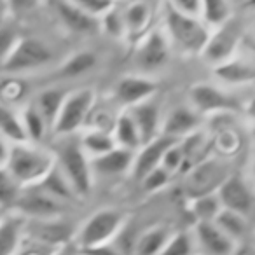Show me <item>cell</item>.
I'll return each mask as SVG.
<instances>
[{"mask_svg": "<svg viewBox=\"0 0 255 255\" xmlns=\"http://www.w3.org/2000/svg\"><path fill=\"white\" fill-rule=\"evenodd\" d=\"M56 164V156L46 149H39L30 143L11 145L7 161L2 164L5 170L23 189L37 185Z\"/></svg>", "mask_w": 255, "mask_h": 255, "instance_id": "1", "label": "cell"}, {"mask_svg": "<svg viewBox=\"0 0 255 255\" xmlns=\"http://www.w3.org/2000/svg\"><path fill=\"white\" fill-rule=\"evenodd\" d=\"M164 28L170 42L187 54H203L210 37V26L201 18L177 11L170 2L164 5Z\"/></svg>", "mask_w": 255, "mask_h": 255, "instance_id": "2", "label": "cell"}, {"mask_svg": "<svg viewBox=\"0 0 255 255\" xmlns=\"http://www.w3.org/2000/svg\"><path fill=\"white\" fill-rule=\"evenodd\" d=\"M56 164L65 173L77 196H88L93 187L91 157L84 152L81 140L67 138L56 149Z\"/></svg>", "mask_w": 255, "mask_h": 255, "instance_id": "3", "label": "cell"}, {"mask_svg": "<svg viewBox=\"0 0 255 255\" xmlns=\"http://www.w3.org/2000/svg\"><path fill=\"white\" fill-rule=\"evenodd\" d=\"M54 60V51L37 37H21L14 49L2 60L4 74H25L47 67Z\"/></svg>", "mask_w": 255, "mask_h": 255, "instance_id": "4", "label": "cell"}, {"mask_svg": "<svg viewBox=\"0 0 255 255\" xmlns=\"http://www.w3.org/2000/svg\"><path fill=\"white\" fill-rule=\"evenodd\" d=\"M126 226V219L119 210L103 208L95 212L79 229L77 243L81 250L98 247L103 243H110L116 240L121 229Z\"/></svg>", "mask_w": 255, "mask_h": 255, "instance_id": "5", "label": "cell"}, {"mask_svg": "<svg viewBox=\"0 0 255 255\" xmlns=\"http://www.w3.org/2000/svg\"><path fill=\"white\" fill-rule=\"evenodd\" d=\"M231 175L233 173H229L226 163L219 159H206L185 175L184 192L189 199L215 194Z\"/></svg>", "mask_w": 255, "mask_h": 255, "instance_id": "6", "label": "cell"}, {"mask_svg": "<svg viewBox=\"0 0 255 255\" xmlns=\"http://www.w3.org/2000/svg\"><path fill=\"white\" fill-rule=\"evenodd\" d=\"M241 39H243V25L240 19L231 18L226 25L215 28V32L212 33L201 54L203 60L213 67L233 60Z\"/></svg>", "mask_w": 255, "mask_h": 255, "instance_id": "7", "label": "cell"}, {"mask_svg": "<svg viewBox=\"0 0 255 255\" xmlns=\"http://www.w3.org/2000/svg\"><path fill=\"white\" fill-rule=\"evenodd\" d=\"M95 105V91L89 88L77 89L70 93L53 126V131L58 136H68L75 133L86 123L89 112Z\"/></svg>", "mask_w": 255, "mask_h": 255, "instance_id": "8", "label": "cell"}, {"mask_svg": "<svg viewBox=\"0 0 255 255\" xmlns=\"http://www.w3.org/2000/svg\"><path fill=\"white\" fill-rule=\"evenodd\" d=\"M171 42L168 35L161 30L147 32L136 44L135 65L142 72H157L166 67L171 56Z\"/></svg>", "mask_w": 255, "mask_h": 255, "instance_id": "9", "label": "cell"}, {"mask_svg": "<svg viewBox=\"0 0 255 255\" xmlns=\"http://www.w3.org/2000/svg\"><path fill=\"white\" fill-rule=\"evenodd\" d=\"M46 4L51 9V12L56 16L58 21L61 23V26L67 28L70 33L89 35L102 28L98 16L84 11L82 7L72 4L68 0H46Z\"/></svg>", "mask_w": 255, "mask_h": 255, "instance_id": "10", "label": "cell"}, {"mask_svg": "<svg viewBox=\"0 0 255 255\" xmlns=\"http://www.w3.org/2000/svg\"><path fill=\"white\" fill-rule=\"evenodd\" d=\"M12 212L35 220H51L61 215L63 203L54 199L37 185H32V187H25Z\"/></svg>", "mask_w": 255, "mask_h": 255, "instance_id": "11", "label": "cell"}, {"mask_svg": "<svg viewBox=\"0 0 255 255\" xmlns=\"http://www.w3.org/2000/svg\"><path fill=\"white\" fill-rule=\"evenodd\" d=\"M191 107L199 114H224L240 109V103L233 95L213 84H194L189 91Z\"/></svg>", "mask_w": 255, "mask_h": 255, "instance_id": "12", "label": "cell"}, {"mask_svg": "<svg viewBox=\"0 0 255 255\" xmlns=\"http://www.w3.org/2000/svg\"><path fill=\"white\" fill-rule=\"evenodd\" d=\"M157 93V82L143 75H126L117 81L114 88V98L119 105L133 107L140 103L152 100V96Z\"/></svg>", "mask_w": 255, "mask_h": 255, "instance_id": "13", "label": "cell"}, {"mask_svg": "<svg viewBox=\"0 0 255 255\" xmlns=\"http://www.w3.org/2000/svg\"><path fill=\"white\" fill-rule=\"evenodd\" d=\"M180 140L173 138V136H168L161 133L157 138H154L152 142L143 143L142 149L136 152V159H135V166H133V177L136 180L142 182L150 171H154L156 168L163 166V159L164 154L168 152L171 145H175Z\"/></svg>", "mask_w": 255, "mask_h": 255, "instance_id": "14", "label": "cell"}, {"mask_svg": "<svg viewBox=\"0 0 255 255\" xmlns=\"http://www.w3.org/2000/svg\"><path fill=\"white\" fill-rule=\"evenodd\" d=\"M194 238L199 255H233L236 241L231 240L215 222H196Z\"/></svg>", "mask_w": 255, "mask_h": 255, "instance_id": "15", "label": "cell"}, {"mask_svg": "<svg viewBox=\"0 0 255 255\" xmlns=\"http://www.w3.org/2000/svg\"><path fill=\"white\" fill-rule=\"evenodd\" d=\"M217 194H219L220 203L226 210L241 213L245 217L250 215L252 210H254V194H252L248 184L240 175H231L222 184Z\"/></svg>", "mask_w": 255, "mask_h": 255, "instance_id": "16", "label": "cell"}, {"mask_svg": "<svg viewBox=\"0 0 255 255\" xmlns=\"http://www.w3.org/2000/svg\"><path fill=\"white\" fill-rule=\"evenodd\" d=\"M136 159L135 150L124 149V147L117 145L110 152L103 154V156L93 157L91 168L93 173L98 177H119L128 171H133Z\"/></svg>", "mask_w": 255, "mask_h": 255, "instance_id": "17", "label": "cell"}, {"mask_svg": "<svg viewBox=\"0 0 255 255\" xmlns=\"http://www.w3.org/2000/svg\"><path fill=\"white\" fill-rule=\"evenodd\" d=\"M201 126V114L194 110L192 107H177L166 116L163 121V129L161 133L168 136H173L177 140H182L185 136L196 133Z\"/></svg>", "mask_w": 255, "mask_h": 255, "instance_id": "18", "label": "cell"}, {"mask_svg": "<svg viewBox=\"0 0 255 255\" xmlns=\"http://www.w3.org/2000/svg\"><path fill=\"white\" fill-rule=\"evenodd\" d=\"M136 126L140 129L143 143L152 142L154 138L161 135L159 129H163V121H161V109L154 100L140 103V105L129 109Z\"/></svg>", "mask_w": 255, "mask_h": 255, "instance_id": "19", "label": "cell"}, {"mask_svg": "<svg viewBox=\"0 0 255 255\" xmlns=\"http://www.w3.org/2000/svg\"><path fill=\"white\" fill-rule=\"evenodd\" d=\"M213 75L224 84H252V82H255V63L234 56L233 60L213 67Z\"/></svg>", "mask_w": 255, "mask_h": 255, "instance_id": "20", "label": "cell"}, {"mask_svg": "<svg viewBox=\"0 0 255 255\" xmlns=\"http://www.w3.org/2000/svg\"><path fill=\"white\" fill-rule=\"evenodd\" d=\"M26 229V219L19 213L2 217L0 224V255H16L21 245L23 233Z\"/></svg>", "mask_w": 255, "mask_h": 255, "instance_id": "21", "label": "cell"}, {"mask_svg": "<svg viewBox=\"0 0 255 255\" xmlns=\"http://www.w3.org/2000/svg\"><path fill=\"white\" fill-rule=\"evenodd\" d=\"M114 138H116L117 145L124 147V149L135 150V152L142 149V135H140V129L129 110H124L117 116L116 123H114Z\"/></svg>", "mask_w": 255, "mask_h": 255, "instance_id": "22", "label": "cell"}, {"mask_svg": "<svg viewBox=\"0 0 255 255\" xmlns=\"http://www.w3.org/2000/svg\"><path fill=\"white\" fill-rule=\"evenodd\" d=\"M70 93L63 88H46L35 96L33 103L37 105V109L40 110V114L44 116V119L47 121L49 128L54 126L58 116H60L61 109H63L65 102H67Z\"/></svg>", "mask_w": 255, "mask_h": 255, "instance_id": "23", "label": "cell"}, {"mask_svg": "<svg viewBox=\"0 0 255 255\" xmlns=\"http://www.w3.org/2000/svg\"><path fill=\"white\" fill-rule=\"evenodd\" d=\"M98 65V58L93 51L82 49L68 56L63 63L58 67L56 77L63 79V81H70V79H77L81 75H86Z\"/></svg>", "mask_w": 255, "mask_h": 255, "instance_id": "24", "label": "cell"}, {"mask_svg": "<svg viewBox=\"0 0 255 255\" xmlns=\"http://www.w3.org/2000/svg\"><path fill=\"white\" fill-rule=\"evenodd\" d=\"M124 23H126V37L142 39L143 32L150 23V5L147 0H135L124 9Z\"/></svg>", "mask_w": 255, "mask_h": 255, "instance_id": "25", "label": "cell"}, {"mask_svg": "<svg viewBox=\"0 0 255 255\" xmlns=\"http://www.w3.org/2000/svg\"><path fill=\"white\" fill-rule=\"evenodd\" d=\"M173 236L170 227L166 226H154L150 229L138 234V240L135 245L133 255H161L164 247L168 245L170 238Z\"/></svg>", "mask_w": 255, "mask_h": 255, "instance_id": "26", "label": "cell"}, {"mask_svg": "<svg viewBox=\"0 0 255 255\" xmlns=\"http://www.w3.org/2000/svg\"><path fill=\"white\" fill-rule=\"evenodd\" d=\"M37 187L42 189L44 192H47V194L53 196L54 199H58L61 203L72 201L74 198H77L72 184L68 182V178L65 177V173L60 170L58 164H54L53 170L37 184Z\"/></svg>", "mask_w": 255, "mask_h": 255, "instance_id": "27", "label": "cell"}, {"mask_svg": "<svg viewBox=\"0 0 255 255\" xmlns=\"http://www.w3.org/2000/svg\"><path fill=\"white\" fill-rule=\"evenodd\" d=\"M0 131H2V140L9 142L11 145L28 143V133L23 124L21 114H16L7 107H4L0 112Z\"/></svg>", "mask_w": 255, "mask_h": 255, "instance_id": "28", "label": "cell"}, {"mask_svg": "<svg viewBox=\"0 0 255 255\" xmlns=\"http://www.w3.org/2000/svg\"><path fill=\"white\" fill-rule=\"evenodd\" d=\"M79 140H81V145H82V149H84V152L88 154L91 159L93 157L103 156V154L110 152V150L117 147L114 133H109L107 129H98V128L86 131Z\"/></svg>", "mask_w": 255, "mask_h": 255, "instance_id": "29", "label": "cell"}, {"mask_svg": "<svg viewBox=\"0 0 255 255\" xmlns=\"http://www.w3.org/2000/svg\"><path fill=\"white\" fill-rule=\"evenodd\" d=\"M222 210L224 206L217 192L191 199V212L196 217V222H215Z\"/></svg>", "mask_w": 255, "mask_h": 255, "instance_id": "30", "label": "cell"}, {"mask_svg": "<svg viewBox=\"0 0 255 255\" xmlns=\"http://www.w3.org/2000/svg\"><path fill=\"white\" fill-rule=\"evenodd\" d=\"M233 18L229 0H203L201 19L210 28H219Z\"/></svg>", "mask_w": 255, "mask_h": 255, "instance_id": "31", "label": "cell"}, {"mask_svg": "<svg viewBox=\"0 0 255 255\" xmlns=\"http://www.w3.org/2000/svg\"><path fill=\"white\" fill-rule=\"evenodd\" d=\"M33 236L47 245H58L68 238V227L58 219L35 220L33 224Z\"/></svg>", "mask_w": 255, "mask_h": 255, "instance_id": "32", "label": "cell"}, {"mask_svg": "<svg viewBox=\"0 0 255 255\" xmlns=\"http://www.w3.org/2000/svg\"><path fill=\"white\" fill-rule=\"evenodd\" d=\"M215 224L234 241H240L247 236L248 233V222H247V217L241 215V213L236 212H231V210L224 208L220 212V215L217 217Z\"/></svg>", "mask_w": 255, "mask_h": 255, "instance_id": "33", "label": "cell"}, {"mask_svg": "<svg viewBox=\"0 0 255 255\" xmlns=\"http://www.w3.org/2000/svg\"><path fill=\"white\" fill-rule=\"evenodd\" d=\"M21 119H23V124L26 128V133H28V140L32 142H40L46 135L47 128V121L44 119V116L40 114V110L37 109L35 103H28V105L23 109L21 112Z\"/></svg>", "mask_w": 255, "mask_h": 255, "instance_id": "34", "label": "cell"}, {"mask_svg": "<svg viewBox=\"0 0 255 255\" xmlns=\"http://www.w3.org/2000/svg\"><path fill=\"white\" fill-rule=\"evenodd\" d=\"M161 255H199L194 233H189V231L175 233Z\"/></svg>", "mask_w": 255, "mask_h": 255, "instance_id": "35", "label": "cell"}, {"mask_svg": "<svg viewBox=\"0 0 255 255\" xmlns=\"http://www.w3.org/2000/svg\"><path fill=\"white\" fill-rule=\"evenodd\" d=\"M21 185L11 177L5 170L0 173V205H2V212L7 210H14L16 203H18L19 196H21Z\"/></svg>", "mask_w": 255, "mask_h": 255, "instance_id": "36", "label": "cell"}, {"mask_svg": "<svg viewBox=\"0 0 255 255\" xmlns=\"http://www.w3.org/2000/svg\"><path fill=\"white\" fill-rule=\"evenodd\" d=\"M102 30L112 37H124L126 35V23H124V11L116 7H110L105 14L100 18Z\"/></svg>", "mask_w": 255, "mask_h": 255, "instance_id": "37", "label": "cell"}, {"mask_svg": "<svg viewBox=\"0 0 255 255\" xmlns=\"http://www.w3.org/2000/svg\"><path fill=\"white\" fill-rule=\"evenodd\" d=\"M171 177H173V173H171L170 170H166L164 166H159V168H156L154 171H150V173L143 178L142 187H143V191H145V192H157V191H161V189H164L168 184H170Z\"/></svg>", "mask_w": 255, "mask_h": 255, "instance_id": "38", "label": "cell"}, {"mask_svg": "<svg viewBox=\"0 0 255 255\" xmlns=\"http://www.w3.org/2000/svg\"><path fill=\"white\" fill-rule=\"evenodd\" d=\"M184 163H185L184 149H182V143L177 142L175 145H171L170 149H168L166 154H164L163 166L166 168V170H170L171 173H177V171L184 170Z\"/></svg>", "mask_w": 255, "mask_h": 255, "instance_id": "39", "label": "cell"}, {"mask_svg": "<svg viewBox=\"0 0 255 255\" xmlns=\"http://www.w3.org/2000/svg\"><path fill=\"white\" fill-rule=\"evenodd\" d=\"M68 2L79 5V7L91 12V14L98 16V18H102V16L112 7V2H109V0H68Z\"/></svg>", "mask_w": 255, "mask_h": 255, "instance_id": "40", "label": "cell"}, {"mask_svg": "<svg viewBox=\"0 0 255 255\" xmlns=\"http://www.w3.org/2000/svg\"><path fill=\"white\" fill-rule=\"evenodd\" d=\"M168 2H170V4L177 9V11L184 12V14L201 18L203 0H168Z\"/></svg>", "mask_w": 255, "mask_h": 255, "instance_id": "41", "label": "cell"}, {"mask_svg": "<svg viewBox=\"0 0 255 255\" xmlns=\"http://www.w3.org/2000/svg\"><path fill=\"white\" fill-rule=\"evenodd\" d=\"M0 40H2V60H4V58L14 49L16 44L21 40V37L18 35V32H16L12 26L9 28L7 25H4L2 26V32H0Z\"/></svg>", "mask_w": 255, "mask_h": 255, "instance_id": "42", "label": "cell"}, {"mask_svg": "<svg viewBox=\"0 0 255 255\" xmlns=\"http://www.w3.org/2000/svg\"><path fill=\"white\" fill-rule=\"evenodd\" d=\"M4 4L9 5V11L12 14H25L37 7L39 0H4Z\"/></svg>", "mask_w": 255, "mask_h": 255, "instance_id": "43", "label": "cell"}, {"mask_svg": "<svg viewBox=\"0 0 255 255\" xmlns=\"http://www.w3.org/2000/svg\"><path fill=\"white\" fill-rule=\"evenodd\" d=\"M84 255H123V252L117 248V245L114 241L110 243H103L98 245V247H93V248H86L82 250Z\"/></svg>", "mask_w": 255, "mask_h": 255, "instance_id": "44", "label": "cell"}, {"mask_svg": "<svg viewBox=\"0 0 255 255\" xmlns=\"http://www.w3.org/2000/svg\"><path fill=\"white\" fill-rule=\"evenodd\" d=\"M245 114H247L248 119L255 121V96L247 103V105H245Z\"/></svg>", "mask_w": 255, "mask_h": 255, "instance_id": "45", "label": "cell"}, {"mask_svg": "<svg viewBox=\"0 0 255 255\" xmlns=\"http://www.w3.org/2000/svg\"><path fill=\"white\" fill-rule=\"evenodd\" d=\"M254 175H255V157H254Z\"/></svg>", "mask_w": 255, "mask_h": 255, "instance_id": "46", "label": "cell"}, {"mask_svg": "<svg viewBox=\"0 0 255 255\" xmlns=\"http://www.w3.org/2000/svg\"><path fill=\"white\" fill-rule=\"evenodd\" d=\"M254 33H255V18H254Z\"/></svg>", "mask_w": 255, "mask_h": 255, "instance_id": "47", "label": "cell"}, {"mask_svg": "<svg viewBox=\"0 0 255 255\" xmlns=\"http://www.w3.org/2000/svg\"><path fill=\"white\" fill-rule=\"evenodd\" d=\"M109 2H112V0H109Z\"/></svg>", "mask_w": 255, "mask_h": 255, "instance_id": "48", "label": "cell"}, {"mask_svg": "<svg viewBox=\"0 0 255 255\" xmlns=\"http://www.w3.org/2000/svg\"><path fill=\"white\" fill-rule=\"evenodd\" d=\"M81 255H84V254H81Z\"/></svg>", "mask_w": 255, "mask_h": 255, "instance_id": "49", "label": "cell"}]
</instances>
